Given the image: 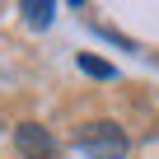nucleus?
Instances as JSON below:
<instances>
[{
    "instance_id": "7ed1b4c3",
    "label": "nucleus",
    "mask_w": 159,
    "mask_h": 159,
    "mask_svg": "<svg viewBox=\"0 0 159 159\" xmlns=\"http://www.w3.org/2000/svg\"><path fill=\"white\" fill-rule=\"evenodd\" d=\"M52 14H56V10L47 5V0H24V19H28L33 28H47V24H52Z\"/></svg>"
},
{
    "instance_id": "20e7f679",
    "label": "nucleus",
    "mask_w": 159,
    "mask_h": 159,
    "mask_svg": "<svg viewBox=\"0 0 159 159\" xmlns=\"http://www.w3.org/2000/svg\"><path fill=\"white\" fill-rule=\"evenodd\" d=\"M80 70H89V75H98V80H112V66L98 61V56H80Z\"/></svg>"
},
{
    "instance_id": "f03ea898",
    "label": "nucleus",
    "mask_w": 159,
    "mask_h": 159,
    "mask_svg": "<svg viewBox=\"0 0 159 159\" xmlns=\"http://www.w3.org/2000/svg\"><path fill=\"white\" fill-rule=\"evenodd\" d=\"M14 145L24 150V159H52V136L38 126V122H24L14 131Z\"/></svg>"
},
{
    "instance_id": "f257e3e1",
    "label": "nucleus",
    "mask_w": 159,
    "mask_h": 159,
    "mask_svg": "<svg viewBox=\"0 0 159 159\" xmlns=\"http://www.w3.org/2000/svg\"><path fill=\"white\" fill-rule=\"evenodd\" d=\"M75 145L89 159H126V136H122L117 122H89V126H80Z\"/></svg>"
}]
</instances>
